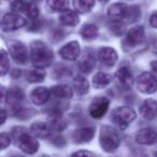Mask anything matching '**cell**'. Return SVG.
<instances>
[{
    "label": "cell",
    "instance_id": "1",
    "mask_svg": "<svg viewBox=\"0 0 157 157\" xmlns=\"http://www.w3.org/2000/svg\"><path fill=\"white\" fill-rule=\"evenodd\" d=\"M53 52L45 43L41 41H33L30 44L31 63L37 68H45L52 63Z\"/></svg>",
    "mask_w": 157,
    "mask_h": 157
},
{
    "label": "cell",
    "instance_id": "2",
    "mask_svg": "<svg viewBox=\"0 0 157 157\" xmlns=\"http://www.w3.org/2000/svg\"><path fill=\"white\" fill-rule=\"evenodd\" d=\"M99 143L103 151L112 153L120 146L121 139L112 127L103 126L101 128L100 136H99Z\"/></svg>",
    "mask_w": 157,
    "mask_h": 157
},
{
    "label": "cell",
    "instance_id": "3",
    "mask_svg": "<svg viewBox=\"0 0 157 157\" xmlns=\"http://www.w3.org/2000/svg\"><path fill=\"white\" fill-rule=\"evenodd\" d=\"M136 118V112L130 107H120L116 108L112 112L111 120L117 128L126 129L128 125Z\"/></svg>",
    "mask_w": 157,
    "mask_h": 157
},
{
    "label": "cell",
    "instance_id": "4",
    "mask_svg": "<svg viewBox=\"0 0 157 157\" xmlns=\"http://www.w3.org/2000/svg\"><path fill=\"white\" fill-rule=\"evenodd\" d=\"M8 48H9V53L12 56V58L16 61L17 63L24 65L27 63L28 59V51L27 48L23 42L16 41V40H12L8 43Z\"/></svg>",
    "mask_w": 157,
    "mask_h": 157
},
{
    "label": "cell",
    "instance_id": "5",
    "mask_svg": "<svg viewBox=\"0 0 157 157\" xmlns=\"http://www.w3.org/2000/svg\"><path fill=\"white\" fill-rule=\"evenodd\" d=\"M24 131L18 133V137H16L17 140V145L21 151H23L26 154H35L39 150V142L36 140L35 137L29 136L28 133Z\"/></svg>",
    "mask_w": 157,
    "mask_h": 157
},
{
    "label": "cell",
    "instance_id": "6",
    "mask_svg": "<svg viewBox=\"0 0 157 157\" xmlns=\"http://www.w3.org/2000/svg\"><path fill=\"white\" fill-rule=\"evenodd\" d=\"M26 25V20L18 13H8L1 20L0 28L3 31H13Z\"/></svg>",
    "mask_w": 157,
    "mask_h": 157
},
{
    "label": "cell",
    "instance_id": "7",
    "mask_svg": "<svg viewBox=\"0 0 157 157\" xmlns=\"http://www.w3.org/2000/svg\"><path fill=\"white\" fill-rule=\"evenodd\" d=\"M137 87L143 94H153L157 90V80L150 72H143L137 80Z\"/></svg>",
    "mask_w": 157,
    "mask_h": 157
},
{
    "label": "cell",
    "instance_id": "8",
    "mask_svg": "<svg viewBox=\"0 0 157 157\" xmlns=\"http://www.w3.org/2000/svg\"><path fill=\"white\" fill-rule=\"evenodd\" d=\"M110 105V100L105 97H96L92 101L90 105V116L94 118H101L105 113Z\"/></svg>",
    "mask_w": 157,
    "mask_h": 157
},
{
    "label": "cell",
    "instance_id": "9",
    "mask_svg": "<svg viewBox=\"0 0 157 157\" xmlns=\"http://www.w3.org/2000/svg\"><path fill=\"white\" fill-rule=\"evenodd\" d=\"M81 48L78 41H71L59 50V55L65 60H75L80 56Z\"/></svg>",
    "mask_w": 157,
    "mask_h": 157
},
{
    "label": "cell",
    "instance_id": "10",
    "mask_svg": "<svg viewBox=\"0 0 157 157\" xmlns=\"http://www.w3.org/2000/svg\"><path fill=\"white\" fill-rule=\"evenodd\" d=\"M128 9L129 7H127L125 3H113L108 9V15L114 22H120V21L126 20L127 14H128Z\"/></svg>",
    "mask_w": 157,
    "mask_h": 157
},
{
    "label": "cell",
    "instance_id": "11",
    "mask_svg": "<svg viewBox=\"0 0 157 157\" xmlns=\"http://www.w3.org/2000/svg\"><path fill=\"white\" fill-rule=\"evenodd\" d=\"M136 140L142 145H152L157 141V132L153 128H142L136 135Z\"/></svg>",
    "mask_w": 157,
    "mask_h": 157
},
{
    "label": "cell",
    "instance_id": "12",
    "mask_svg": "<svg viewBox=\"0 0 157 157\" xmlns=\"http://www.w3.org/2000/svg\"><path fill=\"white\" fill-rule=\"evenodd\" d=\"M144 41V28L142 26H135L128 30L126 35V43L129 46H137Z\"/></svg>",
    "mask_w": 157,
    "mask_h": 157
},
{
    "label": "cell",
    "instance_id": "13",
    "mask_svg": "<svg viewBox=\"0 0 157 157\" xmlns=\"http://www.w3.org/2000/svg\"><path fill=\"white\" fill-rule=\"evenodd\" d=\"M139 112L142 117L145 120H154L157 116V101L153 100V99H146L141 105Z\"/></svg>",
    "mask_w": 157,
    "mask_h": 157
},
{
    "label": "cell",
    "instance_id": "14",
    "mask_svg": "<svg viewBox=\"0 0 157 157\" xmlns=\"http://www.w3.org/2000/svg\"><path fill=\"white\" fill-rule=\"evenodd\" d=\"M98 58L103 65L111 67V66L115 65V63L117 61L118 56H117V53H116V51L114 50V48H107V46H105V48H101L100 50H99Z\"/></svg>",
    "mask_w": 157,
    "mask_h": 157
},
{
    "label": "cell",
    "instance_id": "15",
    "mask_svg": "<svg viewBox=\"0 0 157 157\" xmlns=\"http://www.w3.org/2000/svg\"><path fill=\"white\" fill-rule=\"evenodd\" d=\"M24 98H25L24 93L18 87L10 88V90H8L7 95H6V101H7L8 105H11V108H16L22 105Z\"/></svg>",
    "mask_w": 157,
    "mask_h": 157
},
{
    "label": "cell",
    "instance_id": "16",
    "mask_svg": "<svg viewBox=\"0 0 157 157\" xmlns=\"http://www.w3.org/2000/svg\"><path fill=\"white\" fill-rule=\"evenodd\" d=\"M51 97V90L44 86H39L36 87L30 93V99L35 105H44Z\"/></svg>",
    "mask_w": 157,
    "mask_h": 157
},
{
    "label": "cell",
    "instance_id": "17",
    "mask_svg": "<svg viewBox=\"0 0 157 157\" xmlns=\"http://www.w3.org/2000/svg\"><path fill=\"white\" fill-rule=\"evenodd\" d=\"M95 137V130L90 127H83L76 129L72 135V139L75 143H87Z\"/></svg>",
    "mask_w": 157,
    "mask_h": 157
},
{
    "label": "cell",
    "instance_id": "18",
    "mask_svg": "<svg viewBox=\"0 0 157 157\" xmlns=\"http://www.w3.org/2000/svg\"><path fill=\"white\" fill-rule=\"evenodd\" d=\"M51 131L52 129H51L50 125L43 122H36L30 127L31 135L36 138H41V139L48 138L51 135Z\"/></svg>",
    "mask_w": 157,
    "mask_h": 157
},
{
    "label": "cell",
    "instance_id": "19",
    "mask_svg": "<svg viewBox=\"0 0 157 157\" xmlns=\"http://www.w3.org/2000/svg\"><path fill=\"white\" fill-rule=\"evenodd\" d=\"M116 78L118 80L120 84L124 87H130L133 82V76L131 70L128 67H121L116 72Z\"/></svg>",
    "mask_w": 157,
    "mask_h": 157
},
{
    "label": "cell",
    "instance_id": "20",
    "mask_svg": "<svg viewBox=\"0 0 157 157\" xmlns=\"http://www.w3.org/2000/svg\"><path fill=\"white\" fill-rule=\"evenodd\" d=\"M59 21L65 26H75L80 22V17L78 12L67 9L66 11L61 12V14L59 15Z\"/></svg>",
    "mask_w": 157,
    "mask_h": 157
},
{
    "label": "cell",
    "instance_id": "21",
    "mask_svg": "<svg viewBox=\"0 0 157 157\" xmlns=\"http://www.w3.org/2000/svg\"><path fill=\"white\" fill-rule=\"evenodd\" d=\"M69 9L68 0H46V10L51 13H61Z\"/></svg>",
    "mask_w": 157,
    "mask_h": 157
},
{
    "label": "cell",
    "instance_id": "22",
    "mask_svg": "<svg viewBox=\"0 0 157 157\" xmlns=\"http://www.w3.org/2000/svg\"><path fill=\"white\" fill-rule=\"evenodd\" d=\"M51 94L53 96L57 97V98H61V99H67V98H71L73 96V90L67 84H59L56 85L54 87H52L51 90Z\"/></svg>",
    "mask_w": 157,
    "mask_h": 157
},
{
    "label": "cell",
    "instance_id": "23",
    "mask_svg": "<svg viewBox=\"0 0 157 157\" xmlns=\"http://www.w3.org/2000/svg\"><path fill=\"white\" fill-rule=\"evenodd\" d=\"M112 82V76L105 72H98L93 78V86L97 90H101L109 85Z\"/></svg>",
    "mask_w": 157,
    "mask_h": 157
},
{
    "label": "cell",
    "instance_id": "24",
    "mask_svg": "<svg viewBox=\"0 0 157 157\" xmlns=\"http://www.w3.org/2000/svg\"><path fill=\"white\" fill-rule=\"evenodd\" d=\"M48 125H50L52 131L54 130L57 131V132L65 130L66 127H67V123H66V121L63 120V116L59 113H53L50 116V123H48Z\"/></svg>",
    "mask_w": 157,
    "mask_h": 157
},
{
    "label": "cell",
    "instance_id": "25",
    "mask_svg": "<svg viewBox=\"0 0 157 157\" xmlns=\"http://www.w3.org/2000/svg\"><path fill=\"white\" fill-rule=\"evenodd\" d=\"M75 11L80 13H88L95 7V0H72Z\"/></svg>",
    "mask_w": 157,
    "mask_h": 157
},
{
    "label": "cell",
    "instance_id": "26",
    "mask_svg": "<svg viewBox=\"0 0 157 157\" xmlns=\"http://www.w3.org/2000/svg\"><path fill=\"white\" fill-rule=\"evenodd\" d=\"M73 86L75 88L76 93L78 95H85L88 93V90H90V84H88V81L86 80V78L82 75H78L74 78L73 82Z\"/></svg>",
    "mask_w": 157,
    "mask_h": 157
},
{
    "label": "cell",
    "instance_id": "27",
    "mask_svg": "<svg viewBox=\"0 0 157 157\" xmlns=\"http://www.w3.org/2000/svg\"><path fill=\"white\" fill-rule=\"evenodd\" d=\"M45 78V71L42 70V68H37L33 70H29L27 73V81L30 83H40Z\"/></svg>",
    "mask_w": 157,
    "mask_h": 157
},
{
    "label": "cell",
    "instance_id": "28",
    "mask_svg": "<svg viewBox=\"0 0 157 157\" xmlns=\"http://www.w3.org/2000/svg\"><path fill=\"white\" fill-rule=\"evenodd\" d=\"M81 36L86 40H93L98 36V27L94 24H86L82 27Z\"/></svg>",
    "mask_w": 157,
    "mask_h": 157
},
{
    "label": "cell",
    "instance_id": "29",
    "mask_svg": "<svg viewBox=\"0 0 157 157\" xmlns=\"http://www.w3.org/2000/svg\"><path fill=\"white\" fill-rule=\"evenodd\" d=\"M10 69V60L9 54L6 50H0V76H5L9 72Z\"/></svg>",
    "mask_w": 157,
    "mask_h": 157
},
{
    "label": "cell",
    "instance_id": "30",
    "mask_svg": "<svg viewBox=\"0 0 157 157\" xmlns=\"http://www.w3.org/2000/svg\"><path fill=\"white\" fill-rule=\"evenodd\" d=\"M95 58L92 56V55H86L81 61L78 63V68L82 72L84 73H90V72L93 71L95 67Z\"/></svg>",
    "mask_w": 157,
    "mask_h": 157
},
{
    "label": "cell",
    "instance_id": "31",
    "mask_svg": "<svg viewBox=\"0 0 157 157\" xmlns=\"http://www.w3.org/2000/svg\"><path fill=\"white\" fill-rule=\"evenodd\" d=\"M29 8V3L26 0H14L11 3V10L16 13H25Z\"/></svg>",
    "mask_w": 157,
    "mask_h": 157
},
{
    "label": "cell",
    "instance_id": "32",
    "mask_svg": "<svg viewBox=\"0 0 157 157\" xmlns=\"http://www.w3.org/2000/svg\"><path fill=\"white\" fill-rule=\"evenodd\" d=\"M140 17V8L137 6H132L128 9V14H127L126 20L128 22H136Z\"/></svg>",
    "mask_w": 157,
    "mask_h": 157
},
{
    "label": "cell",
    "instance_id": "33",
    "mask_svg": "<svg viewBox=\"0 0 157 157\" xmlns=\"http://www.w3.org/2000/svg\"><path fill=\"white\" fill-rule=\"evenodd\" d=\"M11 143V137L8 132L0 133V151L8 147Z\"/></svg>",
    "mask_w": 157,
    "mask_h": 157
},
{
    "label": "cell",
    "instance_id": "34",
    "mask_svg": "<svg viewBox=\"0 0 157 157\" xmlns=\"http://www.w3.org/2000/svg\"><path fill=\"white\" fill-rule=\"evenodd\" d=\"M27 15L30 20H33V18H37L39 16V8L36 5H29V8L27 10Z\"/></svg>",
    "mask_w": 157,
    "mask_h": 157
},
{
    "label": "cell",
    "instance_id": "35",
    "mask_svg": "<svg viewBox=\"0 0 157 157\" xmlns=\"http://www.w3.org/2000/svg\"><path fill=\"white\" fill-rule=\"evenodd\" d=\"M41 28V22H40L39 20L37 18H33V20H31V23L29 24L28 26V29L31 31H38L39 29Z\"/></svg>",
    "mask_w": 157,
    "mask_h": 157
},
{
    "label": "cell",
    "instance_id": "36",
    "mask_svg": "<svg viewBox=\"0 0 157 157\" xmlns=\"http://www.w3.org/2000/svg\"><path fill=\"white\" fill-rule=\"evenodd\" d=\"M52 143L54 144L55 146H58V147H61V146L66 145V141L63 140V137H60V136H55V137L52 139Z\"/></svg>",
    "mask_w": 157,
    "mask_h": 157
},
{
    "label": "cell",
    "instance_id": "37",
    "mask_svg": "<svg viewBox=\"0 0 157 157\" xmlns=\"http://www.w3.org/2000/svg\"><path fill=\"white\" fill-rule=\"evenodd\" d=\"M150 24H151V26H152V27H154V28H157V11L154 12V13L151 15Z\"/></svg>",
    "mask_w": 157,
    "mask_h": 157
},
{
    "label": "cell",
    "instance_id": "38",
    "mask_svg": "<svg viewBox=\"0 0 157 157\" xmlns=\"http://www.w3.org/2000/svg\"><path fill=\"white\" fill-rule=\"evenodd\" d=\"M82 155H85V156H93L94 153L90 152V151H78V152L73 153L72 156H82Z\"/></svg>",
    "mask_w": 157,
    "mask_h": 157
},
{
    "label": "cell",
    "instance_id": "39",
    "mask_svg": "<svg viewBox=\"0 0 157 157\" xmlns=\"http://www.w3.org/2000/svg\"><path fill=\"white\" fill-rule=\"evenodd\" d=\"M6 121H7V112L2 108H0V125L5 124Z\"/></svg>",
    "mask_w": 157,
    "mask_h": 157
},
{
    "label": "cell",
    "instance_id": "40",
    "mask_svg": "<svg viewBox=\"0 0 157 157\" xmlns=\"http://www.w3.org/2000/svg\"><path fill=\"white\" fill-rule=\"evenodd\" d=\"M6 95H7L6 87L2 85H0V102H2V101L6 99Z\"/></svg>",
    "mask_w": 157,
    "mask_h": 157
},
{
    "label": "cell",
    "instance_id": "41",
    "mask_svg": "<svg viewBox=\"0 0 157 157\" xmlns=\"http://www.w3.org/2000/svg\"><path fill=\"white\" fill-rule=\"evenodd\" d=\"M151 68H152L153 71H156L157 72V60H154L151 63Z\"/></svg>",
    "mask_w": 157,
    "mask_h": 157
},
{
    "label": "cell",
    "instance_id": "42",
    "mask_svg": "<svg viewBox=\"0 0 157 157\" xmlns=\"http://www.w3.org/2000/svg\"><path fill=\"white\" fill-rule=\"evenodd\" d=\"M100 2H102V3H107V2H109L110 0H99Z\"/></svg>",
    "mask_w": 157,
    "mask_h": 157
}]
</instances>
